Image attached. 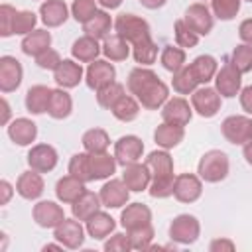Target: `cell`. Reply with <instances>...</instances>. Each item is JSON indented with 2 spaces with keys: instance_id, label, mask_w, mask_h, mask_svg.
Segmentation results:
<instances>
[{
  "instance_id": "obj_1",
  "label": "cell",
  "mask_w": 252,
  "mask_h": 252,
  "mask_svg": "<svg viewBox=\"0 0 252 252\" xmlns=\"http://www.w3.org/2000/svg\"><path fill=\"white\" fill-rule=\"evenodd\" d=\"M128 91L138 98V102L148 108V110H158L161 108L167 98H169V89L167 85L148 67H136L128 75Z\"/></svg>"
},
{
  "instance_id": "obj_2",
  "label": "cell",
  "mask_w": 252,
  "mask_h": 252,
  "mask_svg": "<svg viewBox=\"0 0 252 252\" xmlns=\"http://www.w3.org/2000/svg\"><path fill=\"white\" fill-rule=\"evenodd\" d=\"M228 169H230L228 156L220 150L205 152L197 163V175L207 183H219V181L226 179Z\"/></svg>"
},
{
  "instance_id": "obj_3",
  "label": "cell",
  "mask_w": 252,
  "mask_h": 252,
  "mask_svg": "<svg viewBox=\"0 0 252 252\" xmlns=\"http://www.w3.org/2000/svg\"><path fill=\"white\" fill-rule=\"evenodd\" d=\"M114 32L120 37H124L130 45H136V43L152 37L150 24L136 14H120L114 20Z\"/></svg>"
},
{
  "instance_id": "obj_4",
  "label": "cell",
  "mask_w": 252,
  "mask_h": 252,
  "mask_svg": "<svg viewBox=\"0 0 252 252\" xmlns=\"http://www.w3.org/2000/svg\"><path fill=\"white\" fill-rule=\"evenodd\" d=\"M220 100H222V96L219 94V91L215 87H207V85L197 87L191 94V106L203 118H213L220 110Z\"/></svg>"
},
{
  "instance_id": "obj_5",
  "label": "cell",
  "mask_w": 252,
  "mask_h": 252,
  "mask_svg": "<svg viewBox=\"0 0 252 252\" xmlns=\"http://www.w3.org/2000/svg\"><path fill=\"white\" fill-rule=\"evenodd\" d=\"M201 234V224L193 215H177L169 224V238L177 244H193Z\"/></svg>"
},
{
  "instance_id": "obj_6",
  "label": "cell",
  "mask_w": 252,
  "mask_h": 252,
  "mask_svg": "<svg viewBox=\"0 0 252 252\" xmlns=\"http://www.w3.org/2000/svg\"><path fill=\"white\" fill-rule=\"evenodd\" d=\"M215 89L222 98H234L242 89V73L226 61L215 75Z\"/></svg>"
},
{
  "instance_id": "obj_7",
  "label": "cell",
  "mask_w": 252,
  "mask_h": 252,
  "mask_svg": "<svg viewBox=\"0 0 252 252\" xmlns=\"http://www.w3.org/2000/svg\"><path fill=\"white\" fill-rule=\"evenodd\" d=\"M85 232H87V228H83L81 220L73 217V219H65L61 224H57L53 228V238L57 242H61L65 248L77 250L85 242Z\"/></svg>"
},
{
  "instance_id": "obj_8",
  "label": "cell",
  "mask_w": 252,
  "mask_h": 252,
  "mask_svg": "<svg viewBox=\"0 0 252 252\" xmlns=\"http://www.w3.org/2000/svg\"><path fill=\"white\" fill-rule=\"evenodd\" d=\"M142 154H144V142L134 134H126L114 142V158L122 167L140 161Z\"/></svg>"
},
{
  "instance_id": "obj_9",
  "label": "cell",
  "mask_w": 252,
  "mask_h": 252,
  "mask_svg": "<svg viewBox=\"0 0 252 252\" xmlns=\"http://www.w3.org/2000/svg\"><path fill=\"white\" fill-rule=\"evenodd\" d=\"M220 132L226 142H230L234 146H242L250 140V118L244 114L226 116L220 124Z\"/></svg>"
},
{
  "instance_id": "obj_10",
  "label": "cell",
  "mask_w": 252,
  "mask_h": 252,
  "mask_svg": "<svg viewBox=\"0 0 252 252\" xmlns=\"http://www.w3.org/2000/svg\"><path fill=\"white\" fill-rule=\"evenodd\" d=\"M183 22L197 33V35H209L215 24V16L213 12L203 4V2H195L185 10Z\"/></svg>"
},
{
  "instance_id": "obj_11",
  "label": "cell",
  "mask_w": 252,
  "mask_h": 252,
  "mask_svg": "<svg viewBox=\"0 0 252 252\" xmlns=\"http://www.w3.org/2000/svg\"><path fill=\"white\" fill-rule=\"evenodd\" d=\"M203 195V179L195 173H179L175 175L173 197L179 203H195Z\"/></svg>"
},
{
  "instance_id": "obj_12",
  "label": "cell",
  "mask_w": 252,
  "mask_h": 252,
  "mask_svg": "<svg viewBox=\"0 0 252 252\" xmlns=\"http://www.w3.org/2000/svg\"><path fill=\"white\" fill-rule=\"evenodd\" d=\"M114 77H116V69L108 59H94L89 63L85 71V83L93 91H98L100 87L112 83Z\"/></svg>"
},
{
  "instance_id": "obj_13",
  "label": "cell",
  "mask_w": 252,
  "mask_h": 252,
  "mask_svg": "<svg viewBox=\"0 0 252 252\" xmlns=\"http://www.w3.org/2000/svg\"><path fill=\"white\" fill-rule=\"evenodd\" d=\"M32 217L35 224L41 228H55L65 220L63 207L57 205L55 201H37L32 209Z\"/></svg>"
},
{
  "instance_id": "obj_14",
  "label": "cell",
  "mask_w": 252,
  "mask_h": 252,
  "mask_svg": "<svg viewBox=\"0 0 252 252\" xmlns=\"http://www.w3.org/2000/svg\"><path fill=\"white\" fill-rule=\"evenodd\" d=\"M22 79H24L22 63L12 55H2L0 57V91L2 93L16 91L22 85Z\"/></svg>"
},
{
  "instance_id": "obj_15",
  "label": "cell",
  "mask_w": 252,
  "mask_h": 252,
  "mask_svg": "<svg viewBox=\"0 0 252 252\" xmlns=\"http://www.w3.org/2000/svg\"><path fill=\"white\" fill-rule=\"evenodd\" d=\"M57 161H59L57 150L49 144H35L28 152V165L39 173H47V171L55 169Z\"/></svg>"
},
{
  "instance_id": "obj_16",
  "label": "cell",
  "mask_w": 252,
  "mask_h": 252,
  "mask_svg": "<svg viewBox=\"0 0 252 252\" xmlns=\"http://www.w3.org/2000/svg\"><path fill=\"white\" fill-rule=\"evenodd\" d=\"M98 197L102 201V207L106 209H120L128 203L130 199V189L126 187V183L122 179H108L100 191H98Z\"/></svg>"
},
{
  "instance_id": "obj_17",
  "label": "cell",
  "mask_w": 252,
  "mask_h": 252,
  "mask_svg": "<svg viewBox=\"0 0 252 252\" xmlns=\"http://www.w3.org/2000/svg\"><path fill=\"white\" fill-rule=\"evenodd\" d=\"M193 116V106L183 96L167 98V102L161 106V120L177 126H187Z\"/></svg>"
},
{
  "instance_id": "obj_18",
  "label": "cell",
  "mask_w": 252,
  "mask_h": 252,
  "mask_svg": "<svg viewBox=\"0 0 252 252\" xmlns=\"http://www.w3.org/2000/svg\"><path fill=\"white\" fill-rule=\"evenodd\" d=\"M43 189H45V183H43L41 173L35 171V169H32V167H30L28 171L20 173V177H18V181H16V193H18L22 199H26V201H35V199H39L41 193H43Z\"/></svg>"
},
{
  "instance_id": "obj_19",
  "label": "cell",
  "mask_w": 252,
  "mask_h": 252,
  "mask_svg": "<svg viewBox=\"0 0 252 252\" xmlns=\"http://www.w3.org/2000/svg\"><path fill=\"white\" fill-rule=\"evenodd\" d=\"M120 224L126 230H136L146 224H152V211L144 203H130L120 213Z\"/></svg>"
},
{
  "instance_id": "obj_20",
  "label": "cell",
  "mask_w": 252,
  "mask_h": 252,
  "mask_svg": "<svg viewBox=\"0 0 252 252\" xmlns=\"http://www.w3.org/2000/svg\"><path fill=\"white\" fill-rule=\"evenodd\" d=\"M83 75L85 71L77 59H63L53 71V79L61 89H75L83 81Z\"/></svg>"
},
{
  "instance_id": "obj_21",
  "label": "cell",
  "mask_w": 252,
  "mask_h": 252,
  "mask_svg": "<svg viewBox=\"0 0 252 252\" xmlns=\"http://www.w3.org/2000/svg\"><path fill=\"white\" fill-rule=\"evenodd\" d=\"M8 138L16 146H30L37 138V124L30 118H14L8 124Z\"/></svg>"
},
{
  "instance_id": "obj_22",
  "label": "cell",
  "mask_w": 252,
  "mask_h": 252,
  "mask_svg": "<svg viewBox=\"0 0 252 252\" xmlns=\"http://www.w3.org/2000/svg\"><path fill=\"white\" fill-rule=\"evenodd\" d=\"M122 181L126 183V187L134 193H140V191H146L150 187V181H152V173L148 169L146 163H130L124 167V173H122Z\"/></svg>"
},
{
  "instance_id": "obj_23",
  "label": "cell",
  "mask_w": 252,
  "mask_h": 252,
  "mask_svg": "<svg viewBox=\"0 0 252 252\" xmlns=\"http://www.w3.org/2000/svg\"><path fill=\"white\" fill-rule=\"evenodd\" d=\"M39 18L47 28H59L69 18V8L63 0H43L39 6Z\"/></svg>"
},
{
  "instance_id": "obj_24",
  "label": "cell",
  "mask_w": 252,
  "mask_h": 252,
  "mask_svg": "<svg viewBox=\"0 0 252 252\" xmlns=\"http://www.w3.org/2000/svg\"><path fill=\"white\" fill-rule=\"evenodd\" d=\"M85 191H87L85 183L81 179H77L75 175H71V173L57 179V183H55V197L65 205H73Z\"/></svg>"
},
{
  "instance_id": "obj_25",
  "label": "cell",
  "mask_w": 252,
  "mask_h": 252,
  "mask_svg": "<svg viewBox=\"0 0 252 252\" xmlns=\"http://www.w3.org/2000/svg\"><path fill=\"white\" fill-rule=\"evenodd\" d=\"M114 28V22L110 18V14L106 10H96L85 24H83V32L85 35H91L94 39H104L106 35H110V30Z\"/></svg>"
},
{
  "instance_id": "obj_26",
  "label": "cell",
  "mask_w": 252,
  "mask_h": 252,
  "mask_svg": "<svg viewBox=\"0 0 252 252\" xmlns=\"http://www.w3.org/2000/svg\"><path fill=\"white\" fill-rule=\"evenodd\" d=\"M100 53H102V45H98V39H94L91 35H81L71 45V55L79 63H91V61L98 59Z\"/></svg>"
},
{
  "instance_id": "obj_27",
  "label": "cell",
  "mask_w": 252,
  "mask_h": 252,
  "mask_svg": "<svg viewBox=\"0 0 252 252\" xmlns=\"http://www.w3.org/2000/svg\"><path fill=\"white\" fill-rule=\"evenodd\" d=\"M185 138V130L183 126L177 124H169V122H161L156 130H154V142L163 148V150H171L177 148Z\"/></svg>"
},
{
  "instance_id": "obj_28",
  "label": "cell",
  "mask_w": 252,
  "mask_h": 252,
  "mask_svg": "<svg viewBox=\"0 0 252 252\" xmlns=\"http://www.w3.org/2000/svg\"><path fill=\"white\" fill-rule=\"evenodd\" d=\"M189 69H191V73H193V77H195V81L199 85H207V83L215 81V75L219 71V63H217V59L213 55L205 53V55L195 57L189 63Z\"/></svg>"
},
{
  "instance_id": "obj_29",
  "label": "cell",
  "mask_w": 252,
  "mask_h": 252,
  "mask_svg": "<svg viewBox=\"0 0 252 252\" xmlns=\"http://www.w3.org/2000/svg\"><path fill=\"white\" fill-rule=\"evenodd\" d=\"M51 93L53 89L45 87V85H33L28 89L26 93V110L32 114H43L49 108V100H51Z\"/></svg>"
},
{
  "instance_id": "obj_30",
  "label": "cell",
  "mask_w": 252,
  "mask_h": 252,
  "mask_svg": "<svg viewBox=\"0 0 252 252\" xmlns=\"http://www.w3.org/2000/svg\"><path fill=\"white\" fill-rule=\"evenodd\" d=\"M87 224H85V228H87V234L91 236V238H94V240H104L110 232H114V228H116V222H114V219L108 215V213H104V211H98V213H94L89 220H85Z\"/></svg>"
},
{
  "instance_id": "obj_31",
  "label": "cell",
  "mask_w": 252,
  "mask_h": 252,
  "mask_svg": "<svg viewBox=\"0 0 252 252\" xmlns=\"http://www.w3.org/2000/svg\"><path fill=\"white\" fill-rule=\"evenodd\" d=\"M116 158L114 154L110 156L108 152H96L91 154V171H93V181H100V179H110L112 173L116 171Z\"/></svg>"
},
{
  "instance_id": "obj_32",
  "label": "cell",
  "mask_w": 252,
  "mask_h": 252,
  "mask_svg": "<svg viewBox=\"0 0 252 252\" xmlns=\"http://www.w3.org/2000/svg\"><path fill=\"white\" fill-rule=\"evenodd\" d=\"M100 207H102L100 197H98L96 193H93V191H85V193L71 205V213H73V217L79 219V220H89L94 213L100 211Z\"/></svg>"
},
{
  "instance_id": "obj_33",
  "label": "cell",
  "mask_w": 252,
  "mask_h": 252,
  "mask_svg": "<svg viewBox=\"0 0 252 252\" xmlns=\"http://www.w3.org/2000/svg\"><path fill=\"white\" fill-rule=\"evenodd\" d=\"M49 47H51V33L47 30H33L22 39V51L30 57H37Z\"/></svg>"
},
{
  "instance_id": "obj_34",
  "label": "cell",
  "mask_w": 252,
  "mask_h": 252,
  "mask_svg": "<svg viewBox=\"0 0 252 252\" xmlns=\"http://www.w3.org/2000/svg\"><path fill=\"white\" fill-rule=\"evenodd\" d=\"M152 173V177H163V175H173V158L169 156L167 150H154L148 154L144 161Z\"/></svg>"
},
{
  "instance_id": "obj_35",
  "label": "cell",
  "mask_w": 252,
  "mask_h": 252,
  "mask_svg": "<svg viewBox=\"0 0 252 252\" xmlns=\"http://www.w3.org/2000/svg\"><path fill=\"white\" fill-rule=\"evenodd\" d=\"M130 49L132 45L124 37H120L116 32L102 39V55L108 61H124L130 55Z\"/></svg>"
},
{
  "instance_id": "obj_36",
  "label": "cell",
  "mask_w": 252,
  "mask_h": 252,
  "mask_svg": "<svg viewBox=\"0 0 252 252\" xmlns=\"http://www.w3.org/2000/svg\"><path fill=\"white\" fill-rule=\"evenodd\" d=\"M73 112V98L67 93V89H53L51 93V100H49V108L47 114L55 120H63Z\"/></svg>"
},
{
  "instance_id": "obj_37",
  "label": "cell",
  "mask_w": 252,
  "mask_h": 252,
  "mask_svg": "<svg viewBox=\"0 0 252 252\" xmlns=\"http://www.w3.org/2000/svg\"><path fill=\"white\" fill-rule=\"evenodd\" d=\"M112 116L120 122H132L140 114V102L134 94H122L110 108Z\"/></svg>"
},
{
  "instance_id": "obj_38",
  "label": "cell",
  "mask_w": 252,
  "mask_h": 252,
  "mask_svg": "<svg viewBox=\"0 0 252 252\" xmlns=\"http://www.w3.org/2000/svg\"><path fill=\"white\" fill-rule=\"evenodd\" d=\"M81 144L85 148V152L89 154H96V152H106L110 146V136L106 130L102 128H91L83 134Z\"/></svg>"
},
{
  "instance_id": "obj_39",
  "label": "cell",
  "mask_w": 252,
  "mask_h": 252,
  "mask_svg": "<svg viewBox=\"0 0 252 252\" xmlns=\"http://www.w3.org/2000/svg\"><path fill=\"white\" fill-rule=\"evenodd\" d=\"M185 59H187L185 49L179 47V45H165L159 53V63L169 73H175L181 67H185Z\"/></svg>"
},
{
  "instance_id": "obj_40",
  "label": "cell",
  "mask_w": 252,
  "mask_h": 252,
  "mask_svg": "<svg viewBox=\"0 0 252 252\" xmlns=\"http://www.w3.org/2000/svg\"><path fill=\"white\" fill-rule=\"evenodd\" d=\"M69 173L81 179L83 183L93 181V171H91V154L89 152H79L69 159Z\"/></svg>"
},
{
  "instance_id": "obj_41",
  "label": "cell",
  "mask_w": 252,
  "mask_h": 252,
  "mask_svg": "<svg viewBox=\"0 0 252 252\" xmlns=\"http://www.w3.org/2000/svg\"><path fill=\"white\" fill-rule=\"evenodd\" d=\"M132 57L142 67H148V65L156 63V59H158V45H156V41L150 37V39H144V41L132 45Z\"/></svg>"
},
{
  "instance_id": "obj_42",
  "label": "cell",
  "mask_w": 252,
  "mask_h": 252,
  "mask_svg": "<svg viewBox=\"0 0 252 252\" xmlns=\"http://www.w3.org/2000/svg\"><path fill=\"white\" fill-rule=\"evenodd\" d=\"M171 87L177 94H193V91L199 87V83L195 81L189 65L181 67L179 71L173 73V79H171Z\"/></svg>"
},
{
  "instance_id": "obj_43",
  "label": "cell",
  "mask_w": 252,
  "mask_h": 252,
  "mask_svg": "<svg viewBox=\"0 0 252 252\" xmlns=\"http://www.w3.org/2000/svg\"><path fill=\"white\" fill-rule=\"evenodd\" d=\"M94 93H96V104L102 106V108H106V110H110L112 104H114L122 94H126V89H124V85L112 81V83L100 87V89L94 91Z\"/></svg>"
},
{
  "instance_id": "obj_44",
  "label": "cell",
  "mask_w": 252,
  "mask_h": 252,
  "mask_svg": "<svg viewBox=\"0 0 252 252\" xmlns=\"http://www.w3.org/2000/svg\"><path fill=\"white\" fill-rule=\"evenodd\" d=\"M240 4L242 0H211V12L215 18L228 22L236 18V14L240 12Z\"/></svg>"
},
{
  "instance_id": "obj_45",
  "label": "cell",
  "mask_w": 252,
  "mask_h": 252,
  "mask_svg": "<svg viewBox=\"0 0 252 252\" xmlns=\"http://www.w3.org/2000/svg\"><path fill=\"white\" fill-rule=\"evenodd\" d=\"M173 33H175V45L183 47V49H191L199 43V35L181 20H175L173 24Z\"/></svg>"
},
{
  "instance_id": "obj_46",
  "label": "cell",
  "mask_w": 252,
  "mask_h": 252,
  "mask_svg": "<svg viewBox=\"0 0 252 252\" xmlns=\"http://www.w3.org/2000/svg\"><path fill=\"white\" fill-rule=\"evenodd\" d=\"M230 63L244 75L252 71V43H240L230 55Z\"/></svg>"
},
{
  "instance_id": "obj_47",
  "label": "cell",
  "mask_w": 252,
  "mask_h": 252,
  "mask_svg": "<svg viewBox=\"0 0 252 252\" xmlns=\"http://www.w3.org/2000/svg\"><path fill=\"white\" fill-rule=\"evenodd\" d=\"M173 185H175V175H163V177H152L150 181V195L154 199H165L173 195Z\"/></svg>"
},
{
  "instance_id": "obj_48",
  "label": "cell",
  "mask_w": 252,
  "mask_h": 252,
  "mask_svg": "<svg viewBox=\"0 0 252 252\" xmlns=\"http://www.w3.org/2000/svg\"><path fill=\"white\" fill-rule=\"evenodd\" d=\"M126 232H128L132 250H146V248H150V244L154 240V226L152 224H146V226L136 228V230H126Z\"/></svg>"
},
{
  "instance_id": "obj_49",
  "label": "cell",
  "mask_w": 252,
  "mask_h": 252,
  "mask_svg": "<svg viewBox=\"0 0 252 252\" xmlns=\"http://www.w3.org/2000/svg\"><path fill=\"white\" fill-rule=\"evenodd\" d=\"M37 16L32 10H18L16 20H14V35H28L30 32L35 30Z\"/></svg>"
},
{
  "instance_id": "obj_50",
  "label": "cell",
  "mask_w": 252,
  "mask_h": 252,
  "mask_svg": "<svg viewBox=\"0 0 252 252\" xmlns=\"http://www.w3.org/2000/svg\"><path fill=\"white\" fill-rule=\"evenodd\" d=\"M96 0H73V4H71V16H73V20L75 22H79V24H85L98 8H96Z\"/></svg>"
},
{
  "instance_id": "obj_51",
  "label": "cell",
  "mask_w": 252,
  "mask_h": 252,
  "mask_svg": "<svg viewBox=\"0 0 252 252\" xmlns=\"http://www.w3.org/2000/svg\"><path fill=\"white\" fill-rule=\"evenodd\" d=\"M18 10L10 4H2L0 6V35L2 37H10L14 35V20H16Z\"/></svg>"
},
{
  "instance_id": "obj_52",
  "label": "cell",
  "mask_w": 252,
  "mask_h": 252,
  "mask_svg": "<svg viewBox=\"0 0 252 252\" xmlns=\"http://www.w3.org/2000/svg\"><path fill=\"white\" fill-rule=\"evenodd\" d=\"M104 250H106V252H128V250H132L128 232H126V234H124V232L112 234V236L104 242Z\"/></svg>"
},
{
  "instance_id": "obj_53",
  "label": "cell",
  "mask_w": 252,
  "mask_h": 252,
  "mask_svg": "<svg viewBox=\"0 0 252 252\" xmlns=\"http://www.w3.org/2000/svg\"><path fill=\"white\" fill-rule=\"evenodd\" d=\"M63 59H61V55L55 51V49H47V51H43V53H39L37 57H35V63H37V67H41V69H47V71H55L57 67H59V63H61Z\"/></svg>"
},
{
  "instance_id": "obj_54",
  "label": "cell",
  "mask_w": 252,
  "mask_h": 252,
  "mask_svg": "<svg viewBox=\"0 0 252 252\" xmlns=\"http://www.w3.org/2000/svg\"><path fill=\"white\" fill-rule=\"evenodd\" d=\"M209 250L211 252H232L234 250V242L228 240V238H215L209 244Z\"/></svg>"
},
{
  "instance_id": "obj_55",
  "label": "cell",
  "mask_w": 252,
  "mask_h": 252,
  "mask_svg": "<svg viewBox=\"0 0 252 252\" xmlns=\"http://www.w3.org/2000/svg\"><path fill=\"white\" fill-rule=\"evenodd\" d=\"M238 96H240V106H242V110H244L246 114H252V85L240 89Z\"/></svg>"
},
{
  "instance_id": "obj_56",
  "label": "cell",
  "mask_w": 252,
  "mask_h": 252,
  "mask_svg": "<svg viewBox=\"0 0 252 252\" xmlns=\"http://www.w3.org/2000/svg\"><path fill=\"white\" fill-rule=\"evenodd\" d=\"M238 37L242 43H252V18H246L238 26Z\"/></svg>"
},
{
  "instance_id": "obj_57",
  "label": "cell",
  "mask_w": 252,
  "mask_h": 252,
  "mask_svg": "<svg viewBox=\"0 0 252 252\" xmlns=\"http://www.w3.org/2000/svg\"><path fill=\"white\" fill-rule=\"evenodd\" d=\"M14 189H16V187H12L10 181H6V179L0 181V205H8V201H10L12 195H14Z\"/></svg>"
},
{
  "instance_id": "obj_58",
  "label": "cell",
  "mask_w": 252,
  "mask_h": 252,
  "mask_svg": "<svg viewBox=\"0 0 252 252\" xmlns=\"http://www.w3.org/2000/svg\"><path fill=\"white\" fill-rule=\"evenodd\" d=\"M0 104H2V120L0 122H2V126H8L10 124V104L6 98H2Z\"/></svg>"
},
{
  "instance_id": "obj_59",
  "label": "cell",
  "mask_w": 252,
  "mask_h": 252,
  "mask_svg": "<svg viewBox=\"0 0 252 252\" xmlns=\"http://www.w3.org/2000/svg\"><path fill=\"white\" fill-rule=\"evenodd\" d=\"M165 2H167V0H140V4H142L144 8H148V10H158V8H161Z\"/></svg>"
},
{
  "instance_id": "obj_60",
  "label": "cell",
  "mask_w": 252,
  "mask_h": 252,
  "mask_svg": "<svg viewBox=\"0 0 252 252\" xmlns=\"http://www.w3.org/2000/svg\"><path fill=\"white\" fill-rule=\"evenodd\" d=\"M242 156H244L246 163L252 165V140H248L246 144H242Z\"/></svg>"
},
{
  "instance_id": "obj_61",
  "label": "cell",
  "mask_w": 252,
  "mask_h": 252,
  "mask_svg": "<svg viewBox=\"0 0 252 252\" xmlns=\"http://www.w3.org/2000/svg\"><path fill=\"white\" fill-rule=\"evenodd\" d=\"M104 10H116L120 4H122V0H96Z\"/></svg>"
},
{
  "instance_id": "obj_62",
  "label": "cell",
  "mask_w": 252,
  "mask_h": 252,
  "mask_svg": "<svg viewBox=\"0 0 252 252\" xmlns=\"http://www.w3.org/2000/svg\"><path fill=\"white\" fill-rule=\"evenodd\" d=\"M250 140H252V118H250Z\"/></svg>"
},
{
  "instance_id": "obj_63",
  "label": "cell",
  "mask_w": 252,
  "mask_h": 252,
  "mask_svg": "<svg viewBox=\"0 0 252 252\" xmlns=\"http://www.w3.org/2000/svg\"><path fill=\"white\" fill-rule=\"evenodd\" d=\"M246 2H252V0H246Z\"/></svg>"
}]
</instances>
